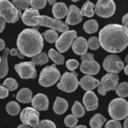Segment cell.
I'll return each mask as SVG.
<instances>
[{
	"label": "cell",
	"instance_id": "cell-1",
	"mask_svg": "<svg viewBox=\"0 0 128 128\" xmlns=\"http://www.w3.org/2000/svg\"><path fill=\"white\" fill-rule=\"evenodd\" d=\"M100 45L107 52L123 51L128 45V28L119 24H109L99 32Z\"/></svg>",
	"mask_w": 128,
	"mask_h": 128
},
{
	"label": "cell",
	"instance_id": "cell-2",
	"mask_svg": "<svg viewBox=\"0 0 128 128\" xmlns=\"http://www.w3.org/2000/svg\"><path fill=\"white\" fill-rule=\"evenodd\" d=\"M17 49L28 57L40 54L44 48V38L37 28L26 29L18 35Z\"/></svg>",
	"mask_w": 128,
	"mask_h": 128
},
{
	"label": "cell",
	"instance_id": "cell-3",
	"mask_svg": "<svg viewBox=\"0 0 128 128\" xmlns=\"http://www.w3.org/2000/svg\"><path fill=\"white\" fill-rule=\"evenodd\" d=\"M22 20L24 24L29 26L38 27L40 26H46L60 32H64L69 30V27L60 20L52 18L45 15H40L38 10L34 8H28L25 10L21 15Z\"/></svg>",
	"mask_w": 128,
	"mask_h": 128
},
{
	"label": "cell",
	"instance_id": "cell-4",
	"mask_svg": "<svg viewBox=\"0 0 128 128\" xmlns=\"http://www.w3.org/2000/svg\"><path fill=\"white\" fill-rule=\"evenodd\" d=\"M109 114L116 121L127 118L128 115V103L123 98H116L112 100L109 105Z\"/></svg>",
	"mask_w": 128,
	"mask_h": 128
},
{
	"label": "cell",
	"instance_id": "cell-5",
	"mask_svg": "<svg viewBox=\"0 0 128 128\" xmlns=\"http://www.w3.org/2000/svg\"><path fill=\"white\" fill-rule=\"evenodd\" d=\"M21 11L16 8L8 0H0V17L5 22L14 23L21 17Z\"/></svg>",
	"mask_w": 128,
	"mask_h": 128
},
{
	"label": "cell",
	"instance_id": "cell-6",
	"mask_svg": "<svg viewBox=\"0 0 128 128\" xmlns=\"http://www.w3.org/2000/svg\"><path fill=\"white\" fill-rule=\"evenodd\" d=\"M61 74L55 64L47 66L42 69L40 77L39 84L43 87H50L55 84L60 78Z\"/></svg>",
	"mask_w": 128,
	"mask_h": 128
},
{
	"label": "cell",
	"instance_id": "cell-7",
	"mask_svg": "<svg viewBox=\"0 0 128 128\" xmlns=\"http://www.w3.org/2000/svg\"><path fill=\"white\" fill-rule=\"evenodd\" d=\"M60 78V81L57 84V88L61 91L72 93L75 91L79 86L77 73L76 72H65Z\"/></svg>",
	"mask_w": 128,
	"mask_h": 128
},
{
	"label": "cell",
	"instance_id": "cell-8",
	"mask_svg": "<svg viewBox=\"0 0 128 128\" xmlns=\"http://www.w3.org/2000/svg\"><path fill=\"white\" fill-rule=\"evenodd\" d=\"M82 63L80 70L86 75H97L100 69L99 63L94 59V55L91 53H86L81 57Z\"/></svg>",
	"mask_w": 128,
	"mask_h": 128
},
{
	"label": "cell",
	"instance_id": "cell-9",
	"mask_svg": "<svg viewBox=\"0 0 128 128\" xmlns=\"http://www.w3.org/2000/svg\"><path fill=\"white\" fill-rule=\"evenodd\" d=\"M119 77L117 74L107 73L105 75L98 84V93L104 96L109 91H115L118 84Z\"/></svg>",
	"mask_w": 128,
	"mask_h": 128
},
{
	"label": "cell",
	"instance_id": "cell-10",
	"mask_svg": "<svg viewBox=\"0 0 128 128\" xmlns=\"http://www.w3.org/2000/svg\"><path fill=\"white\" fill-rule=\"evenodd\" d=\"M116 4L113 0H98L94 7V13L100 17H110L116 12Z\"/></svg>",
	"mask_w": 128,
	"mask_h": 128
},
{
	"label": "cell",
	"instance_id": "cell-11",
	"mask_svg": "<svg viewBox=\"0 0 128 128\" xmlns=\"http://www.w3.org/2000/svg\"><path fill=\"white\" fill-rule=\"evenodd\" d=\"M77 34L75 30H68L58 38L56 41V47L60 53L67 51L71 46L74 40L76 38Z\"/></svg>",
	"mask_w": 128,
	"mask_h": 128
},
{
	"label": "cell",
	"instance_id": "cell-12",
	"mask_svg": "<svg viewBox=\"0 0 128 128\" xmlns=\"http://www.w3.org/2000/svg\"><path fill=\"white\" fill-rule=\"evenodd\" d=\"M104 69L109 73L118 74L124 67V63L121 58L116 54H110L107 56L103 63Z\"/></svg>",
	"mask_w": 128,
	"mask_h": 128
},
{
	"label": "cell",
	"instance_id": "cell-13",
	"mask_svg": "<svg viewBox=\"0 0 128 128\" xmlns=\"http://www.w3.org/2000/svg\"><path fill=\"white\" fill-rule=\"evenodd\" d=\"M14 69L20 77L22 79L35 78L37 76L35 65L32 62H22L16 64Z\"/></svg>",
	"mask_w": 128,
	"mask_h": 128
},
{
	"label": "cell",
	"instance_id": "cell-14",
	"mask_svg": "<svg viewBox=\"0 0 128 128\" xmlns=\"http://www.w3.org/2000/svg\"><path fill=\"white\" fill-rule=\"evenodd\" d=\"M40 113L34 108H25L20 113V121L22 124L28 125L29 127H34L39 122Z\"/></svg>",
	"mask_w": 128,
	"mask_h": 128
},
{
	"label": "cell",
	"instance_id": "cell-15",
	"mask_svg": "<svg viewBox=\"0 0 128 128\" xmlns=\"http://www.w3.org/2000/svg\"><path fill=\"white\" fill-rule=\"evenodd\" d=\"M67 18L65 20L66 25H76L82 20V16L81 14L80 8L76 5H70L68 10Z\"/></svg>",
	"mask_w": 128,
	"mask_h": 128
},
{
	"label": "cell",
	"instance_id": "cell-16",
	"mask_svg": "<svg viewBox=\"0 0 128 128\" xmlns=\"http://www.w3.org/2000/svg\"><path fill=\"white\" fill-rule=\"evenodd\" d=\"M32 106L37 111H46L49 107V100L46 95L38 94L32 99Z\"/></svg>",
	"mask_w": 128,
	"mask_h": 128
},
{
	"label": "cell",
	"instance_id": "cell-17",
	"mask_svg": "<svg viewBox=\"0 0 128 128\" xmlns=\"http://www.w3.org/2000/svg\"><path fill=\"white\" fill-rule=\"evenodd\" d=\"M83 104L87 111H94L98 107V98L92 91H87L83 97Z\"/></svg>",
	"mask_w": 128,
	"mask_h": 128
},
{
	"label": "cell",
	"instance_id": "cell-18",
	"mask_svg": "<svg viewBox=\"0 0 128 128\" xmlns=\"http://www.w3.org/2000/svg\"><path fill=\"white\" fill-rule=\"evenodd\" d=\"M99 83L100 81L93 76L86 75L81 78L80 81H79V85H80L84 91H92L98 86Z\"/></svg>",
	"mask_w": 128,
	"mask_h": 128
},
{
	"label": "cell",
	"instance_id": "cell-19",
	"mask_svg": "<svg viewBox=\"0 0 128 128\" xmlns=\"http://www.w3.org/2000/svg\"><path fill=\"white\" fill-rule=\"evenodd\" d=\"M74 52L77 55H83L87 53L88 51V42L83 37H78L74 40L71 45Z\"/></svg>",
	"mask_w": 128,
	"mask_h": 128
},
{
	"label": "cell",
	"instance_id": "cell-20",
	"mask_svg": "<svg viewBox=\"0 0 128 128\" xmlns=\"http://www.w3.org/2000/svg\"><path fill=\"white\" fill-rule=\"evenodd\" d=\"M68 7L64 2H57L53 5L52 14L56 19L60 20L64 18L68 14Z\"/></svg>",
	"mask_w": 128,
	"mask_h": 128
},
{
	"label": "cell",
	"instance_id": "cell-21",
	"mask_svg": "<svg viewBox=\"0 0 128 128\" xmlns=\"http://www.w3.org/2000/svg\"><path fill=\"white\" fill-rule=\"evenodd\" d=\"M68 109V103L63 98L59 97H56L53 105V110L57 115L64 114Z\"/></svg>",
	"mask_w": 128,
	"mask_h": 128
},
{
	"label": "cell",
	"instance_id": "cell-22",
	"mask_svg": "<svg viewBox=\"0 0 128 128\" xmlns=\"http://www.w3.org/2000/svg\"><path fill=\"white\" fill-rule=\"evenodd\" d=\"M16 100L22 103H29L32 99V92L26 88H22L16 96Z\"/></svg>",
	"mask_w": 128,
	"mask_h": 128
},
{
	"label": "cell",
	"instance_id": "cell-23",
	"mask_svg": "<svg viewBox=\"0 0 128 128\" xmlns=\"http://www.w3.org/2000/svg\"><path fill=\"white\" fill-rule=\"evenodd\" d=\"M9 53V49L5 48L4 50L2 57H1L0 60V78H4L7 75L8 72V56Z\"/></svg>",
	"mask_w": 128,
	"mask_h": 128
},
{
	"label": "cell",
	"instance_id": "cell-24",
	"mask_svg": "<svg viewBox=\"0 0 128 128\" xmlns=\"http://www.w3.org/2000/svg\"><path fill=\"white\" fill-rule=\"evenodd\" d=\"M94 7L95 5L90 1H87L80 10L82 16L92 17L94 14Z\"/></svg>",
	"mask_w": 128,
	"mask_h": 128
},
{
	"label": "cell",
	"instance_id": "cell-25",
	"mask_svg": "<svg viewBox=\"0 0 128 128\" xmlns=\"http://www.w3.org/2000/svg\"><path fill=\"white\" fill-rule=\"evenodd\" d=\"M49 57L57 65H62L64 63V57L62 54L57 52L55 49L51 48L48 51Z\"/></svg>",
	"mask_w": 128,
	"mask_h": 128
},
{
	"label": "cell",
	"instance_id": "cell-26",
	"mask_svg": "<svg viewBox=\"0 0 128 128\" xmlns=\"http://www.w3.org/2000/svg\"><path fill=\"white\" fill-rule=\"evenodd\" d=\"M106 119L100 114L94 115L90 120V127L92 128H102Z\"/></svg>",
	"mask_w": 128,
	"mask_h": 128
},
{
	"label": "cell",
	"instance_id": "cell-27",
	"mask_svg": "<svg viewBox=\"0 0 128 128\" xmlns=\"http://www.w3.org/2000/svg\"><path fill=\"white\" fill-rule=\"evenodd\" d=\"M98 27H99V25L96 20H89L86 21L83 25V29L85 32L89 34L96 32L98 30Z\"/></svg>",
	"mask_w": 128,
	"mask_h": 128
},
{
	"label": "cell",
	"instance_id": "cell-28",
	"mask_svg": "<svg viewBox=\"0 0 128 128\" xmlns=\"http://www.w3.org/2000/svg\"><path fill=\"white\" fill-rule=\"evenodd\" d=\"M31 62H32L34 65H44L49 62V57L45 52H40L33 57Z\"/></svg>",
	"mask_w": 128,
	"mask_h": 128
},
{
	"label": "cell",
	"instance_id": "cell-29",
	"mask_svg": "<svg viewBox=\"0 0 128 128\" xmlns=\"http://www.w3.org/2000/svg\"><path fill=\"white\" fill-rule=\"evenodd\" d=\"M6 111L10 115H16L20 112V105L14 101L9 102L6 106Z\"/></svg>",
	"mask_w": 128,
	"mask_h": 128
},
{
	"label": "cell",
	"instance_id": "cell-30",
	"mask_svg": "<svg viewBox=\"0 0 128 128\" xmlns=\"http://www.w3.org/2000/svg\"><path fill=\"white\" fill-rule=\"evenodd\" d=\"M45 40H46V41H48L49 43H54L56 41V40L58 38V32L54 30V29H48L46 30L42 35Z\"/></svg>",
	"mask_w": 128,
	"mask_h": 128
},
{
	"label": "cell",
	"instance_id": "cell-31",
	"mask_svg": "<svg viewBox=\"0 0 128 128\" xmlns=\"http://www.w3.org/2000/svg\"><path fill=\"white\" fill-rule=\"evenodd\" d=\"M72 113L73 115L76 117V118H81L85 115V109L83 108V106H82V104L76 101L72 107Z\"/></svg>",
	"mask_w": 128,
	"mask_h": 128
},
{
	"label": "cell",
	"instance_id": "cell-32",
	"mask_svg": "<svg viewBox=\"0 0 128 128\" xmlns=\"http://www.w3.org/2000/svg\"><path fill=\"white\" fill-rule=\"evenodd\" d=\"M116 94L122 98H125L128 96V83L124 81L117 85L116 90Z\"/></svg>",
	"mask_w": 128,
	"mask_h": 128
},
{
	"label": "cell",
	"instance_id": "cell-33",
	"mask_svg": "<svg viewBox=\"0 0 128 128\" xmlns=\"http://www.w3.org/2000/svg\"><path fill=\"white\" fill-rule=\"evenodd\" d=\"M2 86L4 88H6L8 91H15L17 89L18 84L15 79H14L12 78H8L4 80Z\"/></svg>",
	"mask_w": 128,
	"mask_h": 128
},
{
	"label": "cell",
	"instance_id": "cell-34",
	"mask_svg": "<svg viewBox=\"0 0 128 128\" xmlns=\"http://www.w3.org/2000/svg\"><path fill=\"white\" fill-rule=\"evenodd\" d=\"M11 3L19 10H26L30 6V0H13Z\"/></svg>",
	"mask_w": 128,
	"mask_h": 128
},
{
	"label": "cell",
	"instance_id": "cell-35",
	"mask_svg": "<svg viewBox=\"0 0 128 128\" xmlns=\"http://www.w3.org/2000/svg\"><path fill=\"white\" fill-rule=\"evenodd\" d=\"M47 0H30V5L32 8L39 10L44 8L46 5Z\"/></svg>",
	"mask_w": 128,
	"mask_h": 128
},
{
	"label": "cell",
	"instance_id": "cell-36",
	"mask_svg": "<svg viewBox=\"0 0 128 128\" xmlns=\"http://www.w3.org/2000/svg\"><path fill=\"white\" fill-rule=\"evenodd\" d=\"M87 42H88V48H89L91 50L95 51V50H98L100 47L99 39H98V38H97L95 36L91 37Z\"/></svg>",
	"mask_w": 128,
	"mask_h": 128
},
{
	"label": "cell",
	"instance_id": "cell-37",
	"mask_svg": "<svg viewBox=\"0 0 128 128\" xmlns=\"http://www.w3.org/2000/svg\"><path fill=\"white\" fill-rule=\"evenodd\" d=\"M77 123H78V119L74 115H69L64 119L65 125L69 127H73L76 126L77 124Z\"/></svg>",
	"mask_w": 128,
	"mask_h": 128
},
{
	"label": "cell",
	"instance_id": "cell-38",
	"mask_svg": "<svg viewBox=\"0 0 128 128\" xmlns=\"http://www.w3.org/2000/svg\"><path fill=\"white\" fill-rule=\"evenodd\" d=\"M34 128H56V124L50 120H43L39 121Z\"/></svg>",
	"mask_w": 128,
	"mask_h": 128
},
{
	"label": "cell",
	"instance_id": "cell-39",
	"mask_svg": "<svg viewBox=\"0 0 128 128\" xmlns=\"http://www.w3.org/2000/svg\"><path fill=\"white\" fill-rule=\"evenodd\" d=\"M66 66L69 70L73 72L79 66V62L76 60H73V59L68 60L66 62Z\"/></svg>",
	"mask_w": 128,
	"mask_h": 128
},
{
	"label": "cell",
	"instance_id": "cell-40",
	"mask_svg": "<svg viewBox=\"0 0 128 128\" xmlns=\"http://www.w3.org/2000/svg\"><path fill=\"white\" fill-rule=\"evenodd\" d=\"M105 128H122V124L118 121L110 120L105 125Z\"/></svg>",
	"mask_w": 128,
	"mask_h": 128
},
{
	"label": "cell",
	"instance_id": "cell-41",
	"mask_svg": "<svg viewBox=\"0 0 128 128\" xmlns=\"http://www.w3.org/2000/svg\"><path fill=\"white\" fill-rule=\"evenodd\" d=\"M9 54L10 56L14 57V56H17L20 59H23L24 58V55L22 54V53L17 49V48H13L11 50H9Z\"/></svg>",
	"mask_w": 128,
	"mask_h": 128
},
{
	"label": "cell",
	"instance_id": "cell-42",
	"mask_svg": "<svg viewBox=\"0 0 128 128\" xmlns=\"http://www.w3.org/2000/svg\"><path fill=\"white\" fill-rule=\"evenodd\" d=\"M8 96V91L0 85V99H4Z\"/></svg>",
	"mask_w": 128,
	"mask_h": 128
},
{
	"label": "cell",
	"instance_id": "cell-43",
	"mask_svg": "<svg viewBox=\"0 0 128 128\" xmlns=\"http://www.w3.org/2000/svg\"><path fill=\"white\" fill-rule=\"evenodd\" d=\"M128 14H126L122 18V26L128 28Z\"/></svg>",
	"mask_w": 128,
	"mask_h": 128
},
{
	"label": "cell",
	"instance_id": "cell-44",
	"mask_svg": "<svg viewBox=\"0 0 128 128\" xmlns=\"http://www.w3.org/2000/svg\"><path fill=\"white\" fill-rule=\"evenodd\" d=\"M5 20L2 18V17H0V33L4 30V26H5Z\"/></svg>",
	"mask_w": 128,
	"mask_h": 128
},
{
	"label": "cell",
	"instance_id": "cell-45",
	"mask_svg": "<svg viewBox=\"0 0 128 128\" xmlns=\"http://www.w3.org/2000/svg\"><path fill=\"white\" fill-rule=\"evenodd\" d=\"M4 48H5V43L2 38H0V51H2Z\"/></svg>",
	"mask_w": 128,
	"mask_h": 128
},
{
	"label": "cell",
	"instance_id": "cell-46",
	"mask_svg": "<svg viewBox=\"0 0 128 128\" xmlns=\"http://www.w3.org/2000/svg\"><path fill=\"white\" fill-rule=\"evenodd\" d=\"M17 128H31L28 125H26V124H20V126H18Z\"/></svg>",
	"mask_w": 128,
	"mask_h": 128
},
{
	"label": "cell",
	"instance_id": "cell-47",
	"mask_svg": "<svg viewBox=\"0 0 128 128\" xmlns=\"http://www.w3.org/2000/svg\"><path fill=\"white\" fill-rule=\"evenodd\" d=\"M70 128H87V127L85 125H79V126H74V127Z\"/></svg>",
	"mask_w": 128,
	"mask_h": 128
},
{
	"label": "cell",
	"instance_id": "cell-48",
	"mask_svg": "<svg viewBox=\"0 0 128 128\" xmlns=\"http://www.w3.org/2000/svg\"><path fill=\"white\" fill-rule=\"evenodd\" d=\"M47 1H48V2H49L51 5H54V4L56 3V0H47Z\"/></svg>",
	"mask_w": 128,
	"mask_h": 128
},
{
	"label": "cell",
	"instance_id": "cell-49",
	"mask_svg": "<svg viewBox=\"0 0 128 128\" xmlns=\"http://www.w3.org/2000/svg\"><path fill=\"white\" fill-rule=\"evenodd\" d=\"M124 72H125V74H126V75H128V65H127V66H126L125 67H124Z\"/></svg>",
	"mask_w": 128,
	"mask_h": 128
},
{
	"label": "cell",
	"instance_id": "cell-50",
	"mask_svg": "<svg viewBox=\"0 0 128 128\" xmlns=\"http://www.w3.org/2000/svg\"><path fill=\"white\" fill-rule=\"evenodd\" d=\"M124 127L128 128V119H126L124 121Z\"/></svg>",
	"mask_w": 128,
	"mask_h": 128
},
{
	"label": "cell",
	"instance_id": "cell-51",
	"mask_svg": "<svg viewBox=\"0 0 128 128\" xmlns=\"http://www.w3.org/2000/svg\"><path fill=\"white\" fill-rule=\"evenodd\" d=\"M126 63H128V55H127V57H126Z\"/></svg>",
	"mask_w": 128,
	"mask_h": 128
},
{
	"label": "cell",
	"instance_id": "cell-52",
	"mask_svg": "<svg viewBox=\"0 0 128 128\" xmlns=\"http://www.w3.org/2000/svg\"><path fill=\"white\" fill-rule=\"evenodd\" d=\"M77 1H79V0H72V2H77Z\"/></svg>",
	"mask_w": 128,
	"mask_h": 128
},
{
	"label": "cell",
	"instance_id": "cell-53",
	"mask_svg": "<svg viewBox=\"0 0 128 128\" xmlns=\"http://www.w3.org/2000/svg\"><path fill=\"white\" fill-rule=\"evenodd\" d=\"M0 60H1V57H0Z\"/></svg>",
	"mask_w": 128,
	"mask_h": 128
}]
</instances>
